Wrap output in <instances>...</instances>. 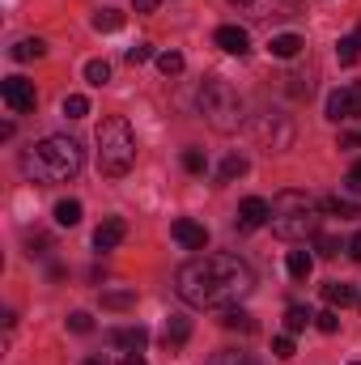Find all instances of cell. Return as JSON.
<instances>
[{
  "mask_svg": "<svg viewBox=\"0 0 361 365\" xmlns=\"http://www.w3.org/2000/svg\"><path fill=\"white\" fill-rule=\"evenodd\" d=\"M230 4H251V0H230Z\"/></svg>",
  "mask_w": 361,
  "mask_h": 365,
  "instance_id": "44",
  "label": "cell"
},
{
  "mask_svg": "<svg viewBox=\"0 0 361 365\" xmlns=\"http://www.w3.org/2000/svg\"><path fill=\"white\" fill-rule=\"evenodd\" d=\"M175 289L195 310H225L255 289V272L238 255H195L179 268Z\"/></svg>",
  "mask_w": 361,
  "mask_h": 365,
  "instance_id": "1",
  "label": "cell"
},
{
  "mask_svg": "<svg viewBox=\"0 0 361 365\" xmlns=\"http://www.w3.org/2000/svg\"><path fill=\"white\" fill-rule=\"evenodd\" d=\"M323 208H327L332 217H340V221H353V217H361V208L353 204V200H345V195H327V200H323Z\"/></svg>",
  "mask_w": 361,
  "mask_h": 365,
  "instance_id": "20",
  "label": "cell"
},
{
  "mask_svg": "<svg viewBox=\"0 0 361 365\" xmlns=\"http://www.w3.org/2000/svg\"><path fill=\"white\" fill-rule=\"evenodd\" d=\"M268 221H272V204L268 200L247 195V200L238 204V230H260V225H268Z\"/></svg>",
  "mask_w": 361,
  "mask_h": 365,
  "instance_id": "10",
  "label": "cell"
},
{
  "mask_svg": "<svg viewBox=\"0 0 361 365\" xmlns=\"http://www.w3.org/2000/svg\"><path fill=\"white\" fill-rule=\"evenodd\" d=\"M310 319H315V314H310L306 306H289V310H285V331H306Z\"/></svg>",
  "mask_w": 361,
  "mask_h": 365,
  "instance_id": "27",
  "label": "cell"
},
{
  "mask_svg": "<svg viewBox=\"0 0 361 365\" xmlns=\"http://www.w3.org/2000/svg\"><path fill=\"white\" fill-rule=\"evenodd\" d=\"M123 60H128V64L136 68V64H145V60H153V47H149V43H136V47H128V56H123Z\"/></svg>",
  "mask_w": 361,
  "mask_h": 365,
  "instance_id": "33",
  "label": "cell"
},
{
  "mask_svg": "<svg viewBox=\"0 0 361 365\" xmlns=\"http://www.w3.org/2000/svg\"><path fill=\"white\" fill-rule=\"evenodd\" d=\"M119 26H123V13H119V9H98V13H93V30H98V34H115Z\"/></svg>",
  "mask_w": 361,
  "mask_h": 365,
  "instance_id": "21",
  "label": "cell"
},
{
  "mask_svg": "<svg viewBox=\"0 0 361 365\" xmlns=\"http://www.w3.org/2000/svg\"><path fill=\"white\" fill-rule=\"evenodd\" d=\"M349 255L361 264V234H353V238H349Z\"/></svg>",
  "mask_w": 361,
  "mask_h": 365,
  "instance_id": "41",
  "label": "cell"
},
{
  "mask_svg": "<svg viewBox=\"0 0 361 365\" xmlns=\"http://www.w3.org/2000/svg\"><path fill=\"white\" fill-rule=\"evenodd\" d=\"M132 9H136V13H153V9H158V0H132Z\"/></svg>",
  "mask_w": 361,
  "mask_h": 365,
  "instance_id": "40",
  "label": "cell"
},
{
  "mask_svg": "<svg viewBox=\"0 0 361 365\" xmlns=\"http://www.w3.org/2000/svg\"><path fill=\"white\" fill-rule=\"evenodd\" d=\"M98 170L106 179H123L136 166V132L123 115H106L98 123Z\"/></svg>",
  "mask_w": 361,
  "mask_h": 365,
  "instance_id": "3",
  "label": "cell"
},
{
  "mask_svg": "<svg viewBox=\"0 0 361 365\" xmlns=\"http://www.w3.org/2000/svg\"><path fill=\"white\" fill-rule=\"evenodd\" d=\"M272 353H276L280 361H289V357H293V340H289V336H276V340H272Z\"/></svg>",
  "mask_w": 361,
  "mask_h": 365,
  "instance_id": "35",
  "label": "cell"
},
{
  "mask_svg": "<svg viewBox=\"0 0 361 365\" xmlns=\"http://www.w3.org/2000/svg\"><path fill=\"white\" fill-rule=\"evenodd\" d=\"M357 306H361V289H357Z\"/></svg>",
  "mask_w": 361,
  "mask_h": 365,
  "instance_id": "45",
  "label": "cell"
},
{
  "mask_svg": "<svg viewBox=\"0 0 361 365\" xmlns=\"http://www.w3.org/2000/svg\"><path fill=\"white\" fill-rule=\"evenodd\" d=\"M56 225H64V230L81 225V200H60L56 204Z\"/></svg>",
  "mask_w": 361,
  "mask_h": 365,
  "instance_id": "19",
  "label": "cell"
},
{
  "mask_svg": "<svg viewBox=\"0 0 361 365\" xmlns=\"http://www.w3.org/2000/svg\"><path fill=\"white\" fill-rule=\"evenodd\" d=\"M204 365H255L251 353H238V349H221V353H213Z\"/></svg>",
  "mask_w": 361,
  "mask_h": 365,
  "instance_id": "25",
  "label": "cell"
},
{
  "mask_svg": "<svg viewBox=\"0 0 361 365\" xmlns=\"http://www.w3.org/2000/svg\"><path fill=\"white\" fill-rule=\"evenodd\" d=\"M171 238H175L179 247H187V251H204V247H208V230H204L200 221H191V217H179V221L171 225Z\"/></svg>",
  "mask_w": 361,
  "mask_h": 365,
  "instance_id": "9",
  "label": "cell"
},
{
  "mask_svg": "<svg viewBox=\"0 0 361 365\" xmlns=\"http://www.w3.org/2000/svg\"><path fill=\"white\" fill-rule=\"evenodd\" d=\"M345 187H349L353 195H361V162L353 166V170H349V175H345Z\"/></svg>",
  "mask_w": 361,
  "mask_h": 365,
  "instance_id": "38",
  "label": "cell"
},
{
  "mask_svg": "<svg viewBox=\"0 0 361 365\" xmlns=\"http://www.w3.org/2000/svg\"><path fill=\"white\" fill-rule=\"evenodd\" d=\"M86 81H90V86H106V81H111V64H106V60H90V64H86Z\"/></svg>",
  "mask_w": 361,
  "mask_h": 365,
  "instance_id": "28",
  "label": "cell"
},
{
  "mask_svg": "<svg viewBox=\"0 0 361 365\" xmlns=\"http://www.w3.org/2000/svg\"><path fill=\"white\" fill-rule=\"evenodd\" d=\"M289 81H293V86H289V90L298 93V98H302V93H310V90H315V81H310V77H298V73H293V77H289Z\"/></svg>",
  "mask_w": 361,
  "mask_h": 365,
  "instance_id": "37",
  "label": "cell"
},
{
  "mask_svg": "<svg viewBox=\"0 0 361 365\" xmlns=\"http://www.w3.org/2000/svg\"><path fill=\"white\" fill-rule=\"evenodd\" d=\"M221 327H230V331H243V336H251L255 331V319L243 310V306H225L221 310Z\"/></svg>",
  "mask_w": 361,
  "mask_h": 365,
  "instance_id": "15",
  "label": "cell"
},
{
  "mask_svg": "<svg viewBox=\"0 0 361 365\" xmlns=\"http://www.w3.org/2000/svg\"><path fill=\"white\" fill-rule=\"evenodd\" d=\"M0 98H4V106H9L13 115H30V110L39 106V90H34V81H26V77H4Z\"/></svg>",
  "mask_w": 361,
  "mask_h": 365,
  "instance_id": "7",
  "label": "cell"
},
{
  "mask_svg": "<svg viewBox=\"0 0 361 365\" xmlns=\"http://www.w3.org/2000/svg\"><path fill=\"white\" fill-rule=\"evenodd\" d=\"M323 302L336 310V306H349V302H357V289L353 284H345V280H327L323 284Z\"/></svg>",
  "mask_w": 361,
  "mask_h": 365,
  "instance_id": "14",
  "label": "cell"
},
{
  "mask_svg": "<svg viewBox=\"0 0 361 365\" xmlns=\"http://www.w3.org/2000/svg\"><path fill=\"white\" fill-rule=\"evenodd\" d=\"M319 200L310 195V191H276V200H272V234L276 238H285V242H298V238H306V234H315V225H319Z\"/></svg>",
  "mask_w": 361,
  "mask_h": 365,
  "instance_id": "4",
  "label": "cell"
},
{
  "mask_svg": "<svg viewBox=\"0 0 361 365\" xmlns=\"http://www.w3.org/2000/svg\"><path fill=\"white\" fill-rule=\"evenodd\" d=\"M183 166H187L191 175H204V166H208V162H204V153H200V149H187V153H183Z\"/></svg>",
  "mask_w": 361,
  "mask_h": 365,
  "instance_id": "34",
  "label": "cell"
},
{
  "mask_svg": "<svg viewBox=\"0 0 361 365\" xmlns=\"http://www.w3.org/2000/svg\"><path fill=\"white\" fill-rule=\"evenodd\" d=\"M43 51H47V43H43V38H21V43L9 51V56H13L17 64H26V60H39Z\"/></svg>",
  "mask_w": 361,
  "mask_h": 365,
  "instance_id": "22",
  "label": "cell"
},
{
  "mask_svg": "<svg viewBox=\"0 0 361 365\" xmlns=\"http://www.w3.org/2000/svg\"><path fill=\"white\" fill-rule=\"evenodd\" d=\"M213 43H217L225 56H247V51H251V34H247L243 26H217Z\"/></svg>",
  "mask_w": 361,
  "mask_h": 365,
  "instance_id": "11",
  "label": "cell"
},
{
  "mask_svg": "<svg viewBox=\"0 0 361 365\" xmlns=\"http://www.w3.org/2000/svg\"><path fill=\"white\" fill-rule=\"evenodd\" d=\"M302 47H306V43H302V34H276V38L268 43V51L276 56V60H293Z\"/></svg>",
  "mask_w": 361,
  "mask_h": 365,
  "instance_id": "16",
  "label": "cell"
},
{
  "mask_svg": "<svg viewBox=\"0 0 361 365\" xmlns=\"http://www.w3.org/2000/svg\"><path fill=\"white\" fill-rule=\"evenodd\" d=\"M243 175H247V158H243V153H230V158L221 162V170H217L221 182H234V179H243Z\"/></svg>",
  "mask_w": 361,
  "mask_h": 365,
  "instance_id": "23",
  "label": "cell"
},
{
  "mask_svg": "<svg viewBox=\"0 0 361 365\" xmlns=\"http://www.w3.org/2000/svg\"><path fill=\"white\" fill-rule=\"evenodd\" d=\"M336 56H340V64H357V56H361V30L336 43Z\"/></svg>",
  "mask_w": 361,
  "mask_h": 365,
  "instance_id": "24",
  "label": "cell"
},
{
  "mask_svg": "<svg viewBox=\"0 0 361 365\" xmlns=\"http://www.w3.org/2000/svg\"><path fill=\"white\" fill-rule=\"evenodd\" d=\"M361 115V81L353 86H345V90H336L327 98V119L332 123H345V119H357Z\"/></svg>",
  "mask_w": 361,
  "mask_h": 365,
  "instance_id": "8",
  "label": "cell"
},
{
  "mask_svg": "<svg viewBox=\"0 0 361 365\" xmlns=\"http://www.w3.org/2000/svg\"><path fill=\"white\" fill-rule=\"evenodd\" d=\"M187 336H191V319L171 314V319H166V349H183V344H187Z\"/></svg>",
  "mask_w": 361,
  "mask_h": 365,
  "instance_id": "17",
  "label": "cell"
},
{
  "mask_svg": "<svg viewBox=\"0 0 361 365\" xmlns=\"http://www.w3.org/2000/svg\"><path fill=\"white\" fill-rule=\"evenodd\" d=\"M123 238H128V221L123 217H102V225L93 230V247L98 251H115Z\"/></svg>",
  "mask_w": 361,
  "mask_h": 365,
  "instance_id": "12",
  "label": "cell"
},
{
  "mask_svg": "<svg viewBox=\"0 0 361 365\" xmlns=\"http://www.w3.org/2000/svg\"><path fill=\"white\" fill-rule=\"evenodd\" d=\"M349 365H361V361H349Z\"/></svg>",
  "mask_w": 361,
  "mask_h": 365,
  "instance_id": "46",
  "label": "cell"
},
{
  "mask_svg": "<svg viewBox=\"0 0 361 365\" xmlns=\"http://www.w3.org/2000/svg\"><path fill=\"white\" fill-rule=\"evenodd\" d=\"M21 170L39 182H73L86 170V153L73 136H43L34 149L21 153Z\"/></svg>",
  "mask_w": 361,
  "mask_h": 365,
  "instance_id": "2",
  "label": "cell"
},
{
  "mask_svg": "<svg viewBox=\"0 0 361 365\" xmlns=\"http://www.w3.org/2000/svg\"><path fill=\"white\" fill-rule=\"evenodd\" d=\"M195 106L213 132H238V123H243V98L225 77H208L195 93Z\"/></svg>",
  "mask_w": 361,
  "mask_h": 365,
  "instance_id": "5",
  "label": "cell"
},
{
  "mask_svg": "<svg viewBox=\"0 0 361 365\" xmlns=\"http://www.w3.org/2000/svg\"><path fill=\"white\" fill-rule=\"evenodd\" d=\"M132 302H136L132 289H123V293H102V306H111V310H123V306H132Z\"/></svg>",
  "mask_w": 361,
  "mask_h": 365,
  "instance_id": "31",
  "label": "cell"
},
{
  "mask_svg": "<svg viewBox=\"0 0 361 365\" xmlns=\"http://www.w3.org/2000/svg\"><path fill=\"white\" fill-rule=\"evenodd\" d=\"M158 68H162L166 77H179L183 73V56L179 51H162V56H158Z\"/></svg>",
  "mask_w": 361,
  "mask_h": 365,
  "instance_id": "30",
  "label": "cell"
},
{
  "mask_svg": "<svg viewBox=\"0 0 361 365\" xmlns=\"http://www.w3.org/2000/svg\"><path fill=\"white\" fill-rule=\"evenodd\" d=\"M340 149H361V132H349V136H340Z\"/></svg>",
  "mask_w": 361,
  "mask_h": 365,
  "instance_id": "39",
  "label": "cell"
},
{
  "mask_svg": "<svg viewBox=\"0 0 361 365\" xmlns=\"http://www.w3.org/2000/svg\"><path fill=\"white\" fill-rule=\"evenodd\" d=\"M285 268H289L293 280H310V272H315V255H310V251H289Z\"/></svg>",
  "mask_w": 361,
  "mask_h": 365,
  "instance_id": "18",
  "label": "cell"
},
{
  "mask_svg": "<svg viewBox=\"0 0 361 365\" xmlns=\"http://www.w3.org/2000/svg\"><path fill=\"white\" fill-rule=\"evenodd\" d=\"M315 327H319L323 336H336V331H340V314H336V310L327 306L323 314H315Z\"/></svg>",
  "mask_w": 361,
  "mask_h": 365,
  "instance_id": "29",
  "label": "cell"
},
{
  "mask_svg": "<svg viewBox=\"0 0 361 365\" xmlns=\"http://www.w3.org/2000/svg\"><path fill=\"white\" fill-rule=\"evenodd\" d=\"M81 365H106V361H102V357H86Z\"/></svg>",
  "mask_w": 361,
  "mask_h": 365,
  "instance_id": "43",
  "label": "cell"
},
{
  "mask_svg": "<svg viewBox=\"0 0 361 365\" xmlns=\"http://www.w3.org/2000/svg\"><path fill=\"white\" fill-rule=\"evenodd\" d=\"M119 365H149V361H145L141 353H123V357H119Z\"/></svg>",
  "mask_w": 361,
  "mask_h": 365,
  "instance_id": "42",
  "label": "cell"
},
{
  "mask_svg": "<svg viewBox=\"0 0 361 365\" xmlns=\"http://www.w3.org/2000/svg\"><path fill=\"white\" fill-rule=\"evenodd\" d=\"M68 331H77V336H86V331H93V319L86 314V310H73V314H68Z\"/></svg>",
  "mask_w": 361,
  "mask_h": 365,
  "instance_id": "32",
  "label": "cell"
},
{
  "mask_svg": "<svg viewBox=\"0 0 361 365\" xmlns=\"http://www.w3.org/2000/svg\"><path fill=\"white\" fill-rule=\"evenodd\" d=\"M60 110H64L68 119H86V115H90V98H86V93H68Z\"/></svg>",
  "mask_w": 361,
  "mask_h": 365,
  "instance_id": "26",
  "label": "cell"
},
{
  "mask_svg": "<svg viewBox=\"0 0 361 365\" xmlns=\"http://www.w3.org/2000/svg\"><path fill=\"white\" fill-rule=\"evenodd\" d=\"M106 340H111L115 349H132V353H141V349L149 344V331H145V327L136 323V327H115V331H111Z\"/></svg>",
  "mask_w": 361,
  "mask_h": 365,
  "instance_id": "13",
  "label": "cell"
},
{
  "mask_svg": "<svg viewBox=\"0 0 361 365\" xmlns=\"http://www.w3.org/2000/svg\"><path fill=\"white\" fill-rule=\"evenodd\" d=\"M255 136H260V145H268L272 153H280V149H289L293 145V123L285 119V115H260L255 119Z\"/></svg>",
  "mask_w": 361,
  "mask_h": 365,
  "instance_id": "6",
  "label": "cell"
},
{
  "mask_svg": "<svg viewBox=\"0 0 361 365\" xmlns=\"http://www.w3.org/2000/svg\"><path fill=\"white\" fill-rule=\"evenodd\" d=\"M315 247H319V255H327V259L340 251V247H336V238H327V234H319V238H315Z\"/></svg>",
  "mask_w": 361,
  "mask_h": 365,
  "instance_id": "36",
  "label": "cell"
}]
</instances>
